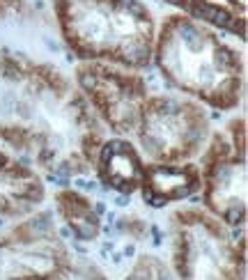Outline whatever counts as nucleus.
<instances>
[{"mask_svg": "<svg viewBox=\"0 0 248 280\" xmlns=\"http://www.w3.org/2000/svg\"><path fill=\"white\" fill-rule=\"evenodd\" d=\"M175 273L179 280H243V244L219 227V223L198 211L175 216L173 244Z\"/></svg>", "mask_w": 248, "mask_h": 280, "instance_id": "f03ea898", "label": "nucleus"}, {"mask_svg": "<svg viewBox=\"0 0 248 280\" xmlns=\"http://www.w3.org/2000/svg\"><path fill=\"white\" fill-rule=\"evenodd\" d=\"M78 80L83 90L90 95L92 104L104 113L108 124L115 131H134L140 117V99L143 83L138 78H129L117 71H108L101 67L80 69Z\"/></svg>", "mask_w": 248, "mask_h": 280, "instance_id": "423d86ee", "label": "nucleus"}, {"mask_svg": "<svg viewBox=\"0 0 248 280\" xmlns=\"http://www.w3.org/2000/svg\"><path fill=\"white\" fill-rule=\"evenodd\" d=\"M60 205L62 211L69 218L71 232H74L78 239H95L97 232H99V218L97 214L90 211V205L76 193H65L60 195Z\"/></svg>", "mask_w": 248, "mask_h": 280, "instance_id": "1a4fd4ad", "label": "nucleus"}, {"mask_svg": "<svg viewBox=\"0 0 248 280\" xmlns=\"http://www.w3.org/2000/svg\"><path fill=\"white\" fill-rule=\"evenodd\" d=\"M147 186L143 189V200L152 207H163L168 200L186 198L198 189V172L193 168H170V165H154L145 170Z\"/></svg>", "mask_w": 248, "mask_h": 280, "instance_id": "0eeeda50", "label": "nucleus"}, {"mask_svg": "<svg viewBox=\"0 0 248 280\" xmlns=\"http://www.w3.org/2000/svg\"><path fill=\"white\" fill-rule=\"evenodd\" d=\"M51 280H106V278L90 264H67Z\"/></svg>", "mask_w": 248, "mask_h": 280, "instance_id": "9b49d317", "label": "nucleus"}, {"mask_svg": "<svg viewBox=\"0 0 248 280\" xmlns=\"http://www.w3.org/2000/svg\"><path fill=\"white\" fill-rule=\"evenodd\" d=\"M161 69L170 83L202 95L209 104L230 108L239 99V58L230 49L209 44L191 23H175L161 41Z\"/></svg>", "mask_w": 248, "mask_h": 280, "instance_id": "f257e3e1", "label": "nucleus"}, {"mask_svg": "<svg viewBox=\"0 0 248 280\" xmlns=\"http://www.w3.org/2000/svg\"><path fill=\"white\" fill-rule=\"evenodd\" d=\"M239 126H232V140L216 135L207 154V202L230 225H241L246 218V205H243L246 140L243 131L237 140Z\"/></svg>", "mask_w": 248, "mask_h": 280, "instance_id": "39448f33", "label": "nucleus"}, {"mask_svg": "<svg viewBox=\"0 0 248 280\" xmlns=\"http://www.w3.org/2000/svg\"><path fill=\"white\" fill-rule=\"evenodd\" d=\"M101 177H104L106 186L122 191L129 195L140 181L145 179V170L140 165L136 152L131 150V145L122 143V140H113L106 143L101 147Z\"/></svg>", "mask_w": 248, "mask_h": 280, "instance_id": "6e6552de", "label": "nucleus"}, {"mask_svg": "<svg viewBox=\"0 0 248 280\" xmlns=\"http://www.w3.org/2000/svg\"><path fill=\"white\" fill-rule=\"evenodd\" d=\"M204 138V117L193 104L161 97L143 115L140 143L154 159H182L193 154Z\"/></svg>", "mask_w": 248, "mask_h": 280, "instance_id": "7ed1b4c3", "label": "nucleus"}, {"mask_svg": "<svg viewBox=\"0 0 248 280\" xmlns=\"http://www.w3.org/2000/svg\"><path fill=\"white\" fill-rule=\"evenodd\" d=\"M67 264L46 216L0 239V280H51Z\"/></svg>", "mask_w": 248, "mask_h": 280, "instance_id": "20e7f679", "label": "nucleus"}, {"mask_svg": "<svg viewBox=\"0 0 248 280\" xmlns=\"http://www.w3.org/2000/svg\"><path fill=\"white\" fill-rule=\"evenodd\" d=\"M127 280H175V278L156 257L145 255L136 262V266L127 275Z\"/></svg>", "mask_w": 248, "mask_h": 280, "instance_id": "9d476101", "label": "nucleus"}, {"mask_svg": "<svg viewBox=\"0 0 248 280\" xmlns=\"http://www.w3.org/2000/svg\"><path fill=\"white\" fill-rule=\"evenodd\" d=\"M170 5H182V0H168Z\"/></svg>", "mask_w": 248, "mask_h": 280, "instance_id": "f8f14e48", "label": "nucleus"}]
</instances>
